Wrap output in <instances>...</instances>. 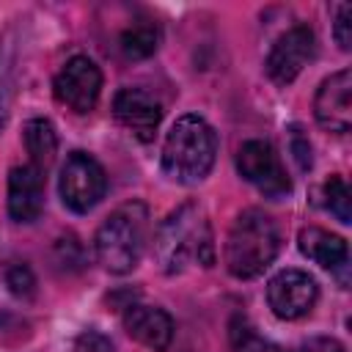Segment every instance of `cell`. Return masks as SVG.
Masks as SVG:
<instances>
[{
	"instance_id": "cell-1",
	"label": "cell",
	"mask_w": 352,
	"mask_h": 352,
	"mask_svg": "<svg viewBox=\"0 0 352 352\" xmlns=\"http://www.w3.org/2000/svg\"><path fill=\"white\" fill-rule=\"evenodd\" d=\"M154 256H157L162 272H168V275L182 272L190 264L212 267V261H214L212 231L195 204H182L176 212H170L162 220V226L154 236Z\"/></svg>"
},
{
	"instance_id": "cell-2",
	"label": "cell",
	"mask_w": 352,
	"mask_h": 352,
	"mask_svg": "<svg viewBox=\"0 0 352 352\" xmlns=\"http://www.w3.org/2000/svg\"><path fill=\"white\" fill-rule=\"evenodd\" d=\"M280 250V231L278 223L261 209H245L228 228L226 236V267L234 278H256L261 275Z\"/></svg>"
},
{
	"instance_id": "cell-3",
	"label": "cell",
	"mask_w": 352,
	"mask_h": 352,
	"mask_svg": "<svg viewBox=\"0 0 352 352\" xmlns=\"http://www.w3.org/2000/svg\"><path fill=\"white\" fill-rule=\"evenodd\" d=\"M217 157V135L201 116H182L162 143V170L170 182L198 184Z\"/></svg>"
},
{
	"instance_id": "cell-4",
	"label": "cell",
	"mask_w": 352,
	"mask_h": 352,
	"mask_svg": "<svg viewBox=\"0 0 352 352\" xmlns=\"http://www.w3.org/2000/svg\"><path fill=\"white\" fill-rule=\"evenodd\" d=\"M148 239V209L140 201H129L110 212L96 228L94 250L96 261L116 275H124L140 264Z\"/></svg>"
},
{
	"instance_id": "cell-5",
	"label": "cell",
	"mask_w": 352,
	"mask_h": 352,
	"mask_svg": "<svg viewBox=\"0 0 352 352\" xmlns=\"http://www.w3.org/2000/svg\"><path fill=\"white\" fill-rule=\"evenodd\" d=\"M60 201L77 214L91 212L107 192V176L104 168L85 151H72L60 168L58 179Z\"/></svg>"
},
{
	"instance_id": "cell-6",
	"label": "cell",
	"mask_w": 352,
	"mask_h": 352,
	"mask_svg": "<svg viewBox=\"0 0 352 352\" xmlns=\"http://www.w3.org/2000/svg\"><path fill=\"white\" fill-rule=\"evenodd\" d=\"M236 170L267 198H283L292 192V182L267 140H248L236 151Z\"/></svg>"
},
{
	"instance_id": "cell-7",
	"label": "cell",
	"mask_w": 352,
	"mask_h": 352,
	"mask_svg": "<svg viewBox=\"0 0 352 352\" xmlns=\"http://www.w3.org/2000/svg\"><path fill=\"white\" fill-rule=\"evenodd\" d=\"M52 91H55V99L60 104H66L69 110L91 113L99 102V94H102V72L91 58L74 55L58 72Z\"/></svg>"
},
{
	"instance_id": "cell-8",
	"label": "cell",
	"mask_w": 352,
	"mask_h": 352,
	"mask_svg": "<svg viewBox=\"0 0 352 352\" xmlns=\"http://www.w3.org/2000/svg\"><path fill=\"white\" fill-rule=\"evenodd\" d=\"M316 52V38L314 30L305 25H294L286 33L278 36V41L272 44L270 55H267V74L272 82L278 85H289L314 58Z\"/></svg>"
},
{
	"instance_id": "cell-9",
	"label": "cell",
	"mask_w": 352,
	"mask_h": 352,
	"mask_svg": "<svg viewBox=\"0 0 352 352\" xmlns=\"http://www.w3.org/2000/svg\"><path fill=\"white\" fill-rule=\"evenodd\" d=\"M319 286L302 270H280L267 283V302L280 319H300L316 305Z\"/></svg>"
},
{
	"instance_id": "cell-10",
	"label": "cell",
	"mask_w": 352,
	"mask_h": 352,
	"mask_svg": "<svg viewBox=\"0 0 352 352\" xmlns=\"http://www.w3.org/2000/svg\"><path fill=\"white\" fill-rule=\"evenodd\" d=\"M314 116L322 129L327 132H349L352 124V72L341 69L322 80L314 96Z\"/></svg>"
},
{
	"instance_id": "cell-11",
	"label": "cell",
	"mask_w": 352,
	"mask_h": 352,
	"mask_svg": "<svg viewBox=\"0 0 352 352\" xmlns=\"http://www.w3.org/2000/svg\"><path fill=\"white\" fill-rule=\"evenodd\" d=\"M113 116L138 140L148 143V140H154V132H157V126L162 121V104L148 91L121 88L116 94V99H113Z\"/></svg>"
},
{
	"instance_id": "cell-12",
	"label": "cell",
	"mask_w": 352,
	"mask_h": 352,
	"mask_svg": "<svg viewBox=\"0 0 352 352\" xmlns=\"http://www.w3.org/2000/svg\"><path fill=\"white\" fill-rule=\"evenodd\" d=\"M44 209V173L36 165H16L8 173V214L16 223H33Z\"/></svg>"
},
{
	"instance_id": "cell-13",
	"label": "cell",
	"mask_w": 352,
	"mask_h": 352,
	"mask_svg": "<svg viewBox=\"0 0 352 352\" xmlns=\"http://www.w3.org/2000/svg\"><path fill=\"white\" fill-rule=\"evenodd\" d=\"M124 327L138 344L148 346L151 352H165L170 346V341H173V319H170V314L162 311V308H154V305H140V302L126 305Z\"/></svg>"
},
{
	"instance_id": "cell-14",
	"label": "cell",
	"mask_w": 352,
	"mask_h": 352,
	"mask_svg": "<svg viewBox=\"0 0 352 352\" xmlns=\"http://www.w3.org/2000/svg\"><path fill=\"white\" fill-rule=\"evenodd\" d=\"M297 245L302 250V256H308L314 264L341 272V283L346 286V267H349V250L346 242L338 234H330L319 226H305L297 236Z\"/></svg>"
},
{
	"instance_id": "cell-15",
	"label": "cell",
	"mask_w": 352,
	"mask_h": 352,
	"mask_svg": "<svg viewBox=\"0 0 352 352\" xmlns=\"http://www.w3.org/2000/svg\"><path fill=\"white\" fill-rule=\"evenodd\" d=\"M25 148L30 154V165H36L41 173H47V168L55 162L58 154V135L55 126L47 118H30L25 124Z\"/></svg>"
},
{
	"instance_id": "cell-16",
	"label": "cell",
	"mask_w": 352,
	"mask_h": 352,
	"mask_svg": "<svg viewBox=\"0 0 352 352\" xmlns=\"http://www.w3.org/2000/svg\"><path fill=\"white\" fill-rule=\"evenodd\" d=\"M157 44H160V30L148 19L132 22L121 33V38H118V47H121L124 58H129V60H143V58L154 55L157 52Z\"/></svg>"
},
{
	"instance_id": "cell-17",
	"label": "cell",
	"mask_w": 352,
	"mask_h": 352,
	"mask_svg": "<svg viewBox=\"0 0 352 352\" xmlns=\"http://www.w3.org/2000/svg\"><path fill=\"white\" fill-rule=\"evenodd\" d=\"M228 338L236 352H286L280 344L264 338L245 316H234L228 324Z\"/></svg>"
},
{
	"instance_id": "cell-18",
	"label": "cell",
	"mask_w": 352,
	"mask_h": 352,
	"mask_svg": "<svg viewBox=\"0 0 352 352\" xmlns=\"http://www.w3.org/2000/svg\"><path fill=\"white\" fill-rule=\"evenodd\" d=\"M324 192V206L330 209V214L338 220V223H352V192L346 187V182L341 176H330L322 187Z\"/></svg>"
},
{
	"instance_id": "cell-19",
	"label": "cell",
	"mask_w": 352,
	"mask_h": 352,
	"mask_svg": "<svg viewBox=\"0 0 352 352\" xmlns=\"http://www.w3.org/2000/svg\"><path fill=\"white\" fill-rule=\"evenodd\" d=\"M52 258L60 270L66 272H80L82 264H85V253H82V245L69 234V236H60L52 248Z\"/></svg>"
},
{
	"instance_id": "cell-20",
	"label": "cell",
	"mask_w": 352,
	"mask_h": 352,
	"mask_svg": "<svg viewBox=\"0 0 352 352\" xmlns=\"http://www.w3.org/2000/svg\"><path fill=\"white\" fill-rule=\"evenodd\" d=\"M6 283H8L11 294H16L22 300H28V297L36 294V275H33V270L28 264H19V261L11 264L6 270Z\"/></svg>"
},
{
	"instance_id": "cell-21",
	"label": "cell",
	"mask_w": 352,
	"mask_h": 352,
	"mask_svg": "<svg viewBox=\"0 0 352 352\" xmlns=\"http://www.w3.org/2000/svg\"><path fill=\"white\" fill-rule=\"evenodd\" d=\"M333 36H336V41H338L341 50H349L352 47V6L349 3H338L336 6Z\"/></svg>"
},
{
	"instance_id": "cell-22",
	"label": "cell",
	"mask_w": 352,
	"mask_h": 352,
	"mask_svg": "<svg viewBox=\"0 0 352 352\" xmlns=\"http://www.w3.org/2000/svg\"><path fill=\"white\" fill-rule=\"evenodd\" d=\"M72 352H113V344H110L107 336H102L96 330H85V333L77 336Z\"/></svg>"
},
{
	"instance_id": "cell-23",
	"label": "cell",
	"mask_w": 352,
	"mask_h": 352,
	"mask_svg": "<svg viewBox=\"0 0 352 352\" xmlns=\"http://www.w3.org/2000/svg\"><path fill=\"white\" fill-rule=\"evenodd\" d=\"M292 151H294V160H297L300 170H308V168L314 165L311 143H308V138L302 135V129H300V126H294V129H292Z\"/></svg>"
},
{
	"instance_id": "cell-24",
	"label": "cell",
	"mask_w": 352,
	"mask_h": 352,
	"mask_svg": "<svg viewBox=\"0 0 352 352\" xmlns=\"http://www.w3.org/2000/svg\"><path fill=\"white\" fill-rule=\"evenodd\" d=\"M297 352H346V349H344V344H341V341L322 336V338H311V341H305Z\"/></svg>"
},
{
	"instance_id": "cell-25",
	"label": "cell",
	"mask_w": 352,
	"mask_h": 352,
	"mask_svg": "<svg viewBox=\"0 0 352 352\" xmlns=\"http://www.w3.org/2000/svg\"><path fill=\"white\" fill-rule=\"evenodd\" d=\"M6 116H8V82H6V66L0 60V132L6 126Z\"/></svg>"
}]
</instances>
